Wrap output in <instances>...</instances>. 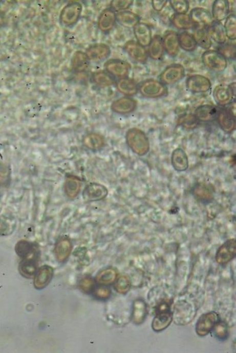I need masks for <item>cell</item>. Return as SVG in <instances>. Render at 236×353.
I'll return each mask as SVG.
<instances>
[{
    "label": "cell",
    "mask_w": 236,
    "mask_h": 353,
    "mask_svg": "<svg viewBox=\"0 0 236 353\" xmlns=\"http://www.w3.org/2000/svg\"><path fill=\"white\" fill-rule=\"evenodd\" d=\"M126 141L130 148L139 156H145L149 151L148 138L144 131L137 128H132L126 132Z\"/></svg>",
    "instance_id": "cell-1"
},
{
    "label": "cell",
    "mask_w": 236,
    "mask_h": 353,
    "mask_svg": "<svg viewBox=\"0 0 236 353\" xmlns=\"http://www.w3.org/2000/svg\"><path fill=\"white\" fill-rule=\"evenodd\" d=\"M173 319V313L168 302H161L157 308L156 316L153 321L152 328L154 331L160 332L164 331L171 324Z\"/></svg>",
    "instance_id": "cell-2"
},
{
    "label": "cell",
    "mask_w": 236,
    "mask_h": 353,
    "mask_svg": "<svg viewBox=\"0 0 236 353\" xmlns=\"http://www.w3.org/2000/svg\"><path fill=\"white\" fill-rule=\"evenodd\" d=\"M202 61L205 66L211 71L222 73L226 70L227 61L221 52L216 50H207L202 55Z\"/></svg>",
    "instance_id": "cell-3"
},
{
    "label": "cell",
    "mask_w": 236,
    "mask_h": 353,
    "mask_svg": "<svg viewBox=\"0 0 236 353\" xmlns=\"http://www.w3.org/2000/svg\"><path fill=\"white\" fill-rule=\"evenodd\" d=\"M141 95L145 98L158 99L167 94V87L161 81L150 79L143 82L139 88Z\"/></svg>",
    "instance_id": "cell-4"
},
{
    "label": "cell",
    "mask_w": 236,
    "mask_h": 353,
    "mask_svg": "<svg viewBox=\"0 0 236 353\" xmlns=\"http://www.w3.org/2000/svg\"><path fill=\"white\" fill-rule=\"evenodd\" d=\"M232 106V103H231ZM235 107L233 106L228 108H222L218 111L217 120L220 128L226 133H231L235 129Z\"/></svg>",
    "instance_id": "cell-5"
},
{
    "label": "cell",
    "mask_w": 236,
    "mask_h": 353,
    "mask_svg": "<svg viewBox=\"0 0 236 353\" xmlns=\"http://www.w3.org/2000/svg\"><path fill=\"white\" fill-rule=\"evenodd\" d=\"M235 83L230 85L220 84L213 91V98L220 106H225L233 102L235 96Z\"/></svg>",
    "instance_id": "cell-6"
},
{
    "label": "cell",
    "mask_w": 236,
    "mask_h": 353,
    "mask_svg": "<svg viewBox=\"0 0 236 353\" xmlns=\"http://www.w3.org/2000/svg\"><path fill=\"white\" fill-rule=\"evenodd\" d=\"M82 9V5L78 2L68 4L61 11L60 15L61 22L68 26L74 25L78 21Z\"/></svg>",
    "instance_id": "cell-7"
},
{
    "label": "cell",
    "mask_w": 236,
    "mask_h": 353,
    "mask_svg": "<svg viewBox=\"0 0 236 353\" xmlns=\"http://www.w3.org/2000/svg\"><path fill=\"white\" fill-rule=\"evenodd\" d=\"M218 314L211 312L203 314L199 318L196 326V331L199 336L204 337L210 333L218 323Z\"/></svg>",
    "instance_id": "cell-8"
},
{
    "label": "cell",
    "mask_w": 236,
    "mask_h": 353,
    "mask_svg": "<svg viewBox=\"0 0 236 353\" xmlns=\"http://www.w3.org/2000/svg\"><path fill=\"white\" fill-rule=\"evenodd\" d=\"M185 69L183 65L179 64L168 66L160 75V81L165 85L176 84L184 78Z\"/></svg>",
    "instance_id": "cell-9"
},
{
    "label": "cell",
    "mask_w": 236,
    "mask_h": 353,
    "mask_svg": "<svg viewBox=\"0 0 236 353\" xmlns=\"http://www.w3.org/2000/svg\"><path fill=\"white\" fill-rule=\"evenodd\" d=\"M189 91L194 93H204L210 90L211 83L207 77L200 75L188 77L185 81Z\"/></svg>",
    "instance_id": "cell-10"
},
{
    "label": "cell",
    "mask_w": 236,
    "mask_h": 353,
    "mask_svg": "<svg viewBox=\"0 0 236 353\" xmlns=\"http://www.w3.org/2000/svg\"><path fill=\"white\" fill-rule=\"evenodd\" d=\"M236 254V242L234 239L228 240L219 247L216 255V261L224 265L233 260Z\"/></svg>",
    "instance_id": "cell-11"
},
{
    "label": "cell",
    "mask_w": 236,
    "mask_h": 353,
    "mask_svg": "<svg viewBox=\"0 0 236 353\" xmlns=\"http://www.w3.org/2000/svg\"><path fill=\"white\" fill-rule=\"evenodd\" d=\"M108 190L105 186L96 183L88 184L83 190V199L86 202H92L105 199Z\"/></svg>",
    "instance_id": "cell-12"
},
{
    "label": "cell",
    "mask_w": 236,
    "mask_h": 353,
    "mask_svg": "<svg viewBox=\"0 0 236 353\" xmlns=\"http://www.w3.org/2000/svg\"><path fill=\"white\" fill-rule=\"evenodd\" d=\"M104 68L110 75L123 78L129 75L131 66L126 61L120 59H112L106 62Z\"/></svg>",
    "instance_id": "cell-13"
},
{
    "label": "cell",
    "mask_w": 236,
    "mask_h": 353,
    "mask_svg": "<svg viewBox=\"0 0 236 353\" xmlns=\"http://www.w3.org/2000/svg\"><path fill=\"white\" fill-rule=\"evenodd\" d=\"M124 50L131 59L141 64H145L148 60V54L144 46L134 41H129L124 45Z\"/></svg>",
    "instance_id": "cell-14"
},
{
    "label": "cell",
    "mask_w": 236,
    "mask_h": 353,
    "mask_svg": "<svg viewBox=\"0 0 236 353\" xmlns=\"http://www.w3.org/2000/svg\"><path fill=\"white\" fill-rule=\"evenodd\" d=\"M137 107V100L130 97H123L112 103L111 109L118 114H127L134 111Z\"/></svg>",
    "instance_id": "cell-15"
},
{
    "label": "cell",
    "mask_w": 236,
    "mask_h": 353,
    "mask_svg": "<svg viewBox=\"0 0 236 353\" xmlns=\"http://www.w3.org/2000/svg\"><path fill=\"white\" fill-rule=\"evenodd\" d=\"M111 52V49L107 44L98 43L90 46L87 50L86 54L89 60L99 62L107 59Z\"/></svg>",
    "instance_id": "cell-16"
},
{
    "label": "cell",
    "mask_w": 236,
    "mask_h": 353,
    "mask_svg": "<svg viewBox=\"0 0 236 353\" xmlns=\"http://www.w3.org/2000/svg\"><path fill=\"white\" fill-rule=\"evenodd\" d=\"M134 33L138 44L144 48L148 46L153 40L152 30L148 25L139 22L134 28Z\"/></svg>",
    "instance_id": "cell-17"
},
{
    "label": "cell",
    "mask_w": 236,
    "mask_h": 353,
    "mask_svg": "<svg viewBox=\"0 0 236 353\" xmlns=\"http://www.w3.org/2000/svg\"><path fill=\"white\" fill-rule=\"evenodd\" d=\"M189 15L196 25H203L209 27L214 21L210 11L203 8H195L191 11Z\"/></svg>",
    "instance_id": "cell-18"
},
{
    "label": "cell",
    "mask_w": 236,
    "mask_h": 353,
    "mask_svg": "<svg viewBox=\"0 0 236 353\" xmlns=\"http://www.w3.org/2000/svg\"><path fill=\"white\" fill-rule=\"evenodd\" d=\"M164 50L168 55L176 57L180 51L179 34L175 32H168L165 34L162 39Z\"/></svg>",
    "instance_id": "cell-19"
},
{
    "label": "cell",
    "mask_w": 236,
    "mask_h": 353,
    "mask_svg": "<svg viewBox=\"0 0 236 353\" xmlns=\"http://www.w3.org/2000/svg\"><path fill=\"white\" fill-rule=\"evenodd\" d=\"M117 21V14L112 9L104 10L98 19V27L102 32L107 33L114 28Z\"/></svg>",
    "instance_id": "cell-20"
},
{
    "label": "cell",
    "mask_w": 236,
    "mask_h": 353,
    "mask_svg": "<svg viewBox=\"0 0 236 353\" xmlns=\"http://www.w3.org/2000/svg\"><path fill=\"white\" fill-rule=\"evenodd\" d=\"M53 275V269L49 266H44L37 271L35 277L34 285L35 288L40 290L44 289L51 281Z\"/></svg>",
    "instance_id": "cell-21"
},
{
    "label": "cell",
    "mask_w": 236,
    "mask_h": 353,
    "mask_svg": "<svg viewBox=\"0 0 236 353\" xmlns=\"http://www.w3.org/2000/svg\"><path fill=\"white\" fill-rule=\"evenodd\" d=\"M218 110L212 105L204 104L196 108L195 116L197 120L203 122L213 121L218 115Z\"/></svg>",
    "instance_id": "cell-22"
},
{
    "label": "cell",
    "mask_w": 236,
    "mask_h": 353,
    "mask_svg": "<svg viewBox=\"0 0 236 353\" xmlns=\"http://www.w3.org/2000/svg\"><path fill=\"white\" fill-rule=\"evenodd\" d=\"M229 11V2L226 0H216L212 5V17L214 21L221 22L228 17Z\"/></svg>",
    "instance_id": "cell-23"
},
{
    "label": "cell",
    "mask_w": 236,
    "mask_h": 353,
    "mask_svg": "<svg viewBox=\"0 0 236 353\" xmlns=\"http://www.w3.org/2000/svg\"><path fill=\"white\" fill-rule=\"evenodd\" d=\"M82 187V181L75 176L70 175L65 181L64 189L66 195L71 199H75L79 195Z\"/></svg>",
    "instance_id": "cell-24"
},
{
    "label": "cell",
    "mask_w": 236,
    "mask_h": 353,
    "mask_svg": "<svg viewBox=\"0 0 236 353\" xmlns=\"http://www.w3.org/2000/svg\"><path fill=\"white\" fill-rule=\"evenodd\" d=\"M171 162L174 169L183 172L188 168V158L185 151L181 148L174 150L171 156Z\"/></svg>",
    "instance_id": "cell-25"
},
{
    "label": "cell",
    "mask_w": 236,
    "mask_h": 353,
    "mask_svg": "<svg viewBox=\"0 0 236 353\" xmlns=\"http://www.w3.org/2000/svg\"><path fill=\"white\" fill-rule=\"evenodd\" d=\"M117 87L120 93L127 97L136 95L138 91L137 83L127 77L120 79L117 81Z\"/></svg>",
    "instance_id": "cell-26"
},
{
    "label": "cell",
    "mask_w": 236,
    "mask_h": 353,
    "mask_svg": "<svg viewBox=\"0 0 236 353\" xmlns=\"http://www.w3.org/2000/svg\"><path fill=\"white\" fill-rule=\"evenodd\" d=\"M207 30L211 39L220 44L225 43L227 36L225 29L221 22L214 21L212 25L208 27Z\"/></svg>",
    "instance_id": "cell-27"
},
{
    "label": "cell",
    "mask_w": 236,
    "mask_h": 353,
    "mask_svg": "<svg viewBox=\"0 0 236 353\" xmlns=\"http://www.w3.org/2000/svg\"><path fill=\"white\" fill-rule=\"evenodd\" d=\"M117 20L120 25L126 28H134L140 21L138 15L130 11H120L117 14Z\"/></svg>",
    "instance_id": "cell-28"
},
{
    "label": "cell",
    "mask_w": 236,
    "mask_h": 353,
    "mask_svg": "<svg viewBox=\"0 0 236 353\" xmlns=\"http://www.w3.org/2000/svg\"><path fill=\"white\" fill-rule=\"evenodd\" d=\"M147 309L145 302L141 299L134 302L132 313V321L135 324H141L146 319Z\"/></svg>",
    "instance_id": "cell-29"
},
{
    "label": "cell",
    "mask_w": 236,
    "mask_h": 353,
    "mask_svg": "<svg viewBox=\"0 0 236 353\" xmlns=\"http://www.w3.org/2000/svg\"><path fill=\"white\" fill-rule=\"evenodd\" d=\"M148 46V54L149 57L154 60H161L164 52L162 38L160 36H154Z\"/></svg>",
    "instance_id": "cell-30"
},
{
    "label": "cell",
    "mask_w": 236,
    "mask_h": 353,
    "mask_svg": "<svg viewBox=\"0 0 236 353\" xmlns=\"http://www.w3.org/2000/svg\"><path fill=\"white\" fill-rule=\"evenodd\" d=\"M72 246L68 239H61L56 244L55 248L56 255L58 261L63 262L67 260L71 253Z\"/></svg>",
    "instance_id": "cell-31"
},
{
    "label": "cell",
    "mask_w": 236,
    "mask_h": 353,
    "mask_svg": "<svg viewBox=\"0 0 236 353\" xmlns=\"http://www.w3.org/2000/svg\"><path fill=\"white\" fill-rule=\"evenodd\" d=\"M173 25L179 30H187L194 28L196 25L187 14H175L172 18Z\"/></svg>",
    "instance_id": "cell-32"
},
{
    "label": "cell",
    "mask_w": 236,
    "mask_h": 353,
    "mask_svg": "<svg viewBox=\"0 0 236 353\" xmlns=\"http://www.w3.org/2000/svg\"><path fill=\"white\" fill-rule=\"evenodd\" d=\"M197 42V45L205 50H209L211 48L212 41L206 28L197 29L192 35Z\"/></svg>",
    "instance_id": "cell-33"
},
{
    "label": "cell",
    "mask_w": 236,
    "mask_h": 353,
    "mask_svg": "<svg viewBox=\"0 0 236 353\" xmlns=\"http://www.w3.org/2000/svg\"><path fill=\"white\" fill-rule=\"evenodd\" d=\"M90 61L86 53L80 51L77 52L73 57V68L77 72H82L87 70L89 66H90Z\"/></svg>",
    "instance_id": "cell-34"
},
{
    "label": "cell",
    "mask_w": 236,
    "mask_h": 353,
    "mask_svg": "<svg viewBox=\"0 0 236 353\" xmlns=\"http://www.w3.org/2000/svg\"><path fill=\"white\" fill-rule=\"evenodd\" d=\"M179 40L180 48L185 52H194L197 48L194 37L187 32H183L179 34Z\"/></svg>",
    "instance_id": "cell-35"
},
{
    "label": "cell",
    "mask_w": 236,
    "mask_h": 353,
    "mask_svg": "<svg viewBox=\"0 0 236 353\" xmlns=\"http://www.w3.org/2000/svg\"><path fill=\"white\" fill-rule=\"evenodd\" d=\"M84 145L89 149L96 150L101 149L104 145V138L102 135L91 133L83 139Z\"/></svg>",
    "instance_id": "cell-36"
},
{
    "label": "cell",
    "mask_w": 236,
    "mask_h": 353,
    "mask_svg": "<svg viewBox=\"0 0 236 353\" xmlns=\"http://www.w3.org/2000/svg\"><path fill=\"white\" fill-rule=\"evenodd\" d=\"M15 251L18 256L23 258H28L33 252L36 251L35 246L32 243L21 240L15 246Z\"/></svg>",
    "instance_id": "cell-37"
},
{
    "label": "cell",
    "mask_w": 236,
    "mask_h": 353,
    "mask_svg": "<svg viewBox=\"0 0 236 353\" xmlns=\"http://www.w3.org/2000/svg\"><path fill=\"white\" fill-rule=\"evenodd\" d=\"M94 83L100 87L111 86L115 83V80L109 73L103 71L96 72L93 75Z\"/></svg>",
    "instance_id": "cell-38"
},
{
    "label": "cell",
    "mask_w": 236,
    "mask_h": 353,
    "mask_svg": "<svg viewBox=\"0 0 236 353\" xmlns=\"http://www.w3.org/2000/svg\"><path fill=\"white\" fill-rule=\"evenodd\" d=\"M37 270L36 263L32 258H25L19 266L20 273L26 277H32L36 273Z\"/></svg>",
    "instance_id": "cell-39"
},
{
    "label": "cell",
    "mask_w": 236,
    "mask_h": 353,
    "mask_svg": "<svg viewBox=\"0 0 236 353\" xmlns=\"http://www.w3.org/2000/svg\"><path fill=\"white\" fill-rule=\"evenodd\" d=\"M117 274L114 269H109L104 270L100 272L96 280L99 284L108 285L112 284L117 280Z\"/></svg>",
    "instance_id": "cell-40"
},
{
    "label": "cell",
    "mask_w": 236,
    "mask_h": 353,
    "mask_svg": "<svg viewBox=\"0 0 236 353\" xmlns=\"http://www.w3.org/2000/svg\"><path fill=\"white\" fill-rule=\"evenodd\" d=\"M226 36L229 39L235 40L236 38V18L234 14L228 15L224 23Z\"/></svg>",
    "instance_id": "cell-41"
},
{
    "label": "cell",
    "mask_w": 236,
    "mask_h": 353,
    "mask_svg": "<svg viewBox=\"0 0 236 353\" xmlns=\"http://www.w3.org/2000/svg\"><path fill=\"white\" fill-rule=\"evenodd\" d=\"M131 287L130 278L127 275H121L116 281L115 289L119 294H125L129 292Z\"/></svg>",
    "instance_id": "cell-42"
},
{
    "label": "cell",
    "mask_w": 236,
    "mask_h": 353,
    "mask_svg": "<svg viewBox=\"0 0 236 353\" xmlns=\"http://www.w3.org/2000/svg\"><path fill=\"white\" fill-rule=\"evenodd\" d=\"M196 196L202 201H208L212 199V190L207 185H199L195 190Z\"/></svg>",
    "instance_id": "cell-43"
},
{
    "label": "cell",
    "mask_w": 236,
    "mask_h": 353,
    "mask_svg": "<svg viewBox=\"0 0 236 353\" xmlns=\"http://www.w3.org/2000/svg\"><path fill=\"white\" fill-rule=\"evenodd\" d=\"M169 3L177 14H187L188 12L189 5L187 0H171Z\"/></svg>",
    "instance_id": "cell-44"
},
{
    "label": "cell",
    "mask_w": 236,
    "mask_h": 353,
    "mask_svg": "<svg viewBox=\"0 0 236 353\" xmlns=\"http://www.w3.org/2000/svg\"><path fill=\"white\" fill-rule=\"evenodd\" d=\"M133 0H126V1H120V0H114L111 3L112 9L114 11H125L133 5Z\"/></svg>",
    "instance_id": "cell-45"
},
{
    "label": "cell",
    "mask_w": 236,
    "mask_h": 353,
    "mask_svg": "<svg viewBox=\"0 0 236 353\" xmlns=\"http://www.w3.org/2000/svg\"><path fill=\"white\" fill-rule=\"evenodd\" d=\"M95 281L91 277H84L80 281V289L84 293H90L95 289Z\"/></svg>",
    "instance_id": "cell-46"
},
{
    "label": "cell",
    "mask_w": 236,
    "mask_h": 353,
    "mask_svg": "<svg viewBox=\"0 0 236 353\" xmlns=\"http://www.w3.org/2000/svg\"><path fill=\"white\" fill-rule=\"evenodd\" d=\"M216 336L219 339L226 338L227 336V328L226 325L223 323H217L214 326Z\"/></svg>",
    "instance_id": "cell-47"
},
{
    "label": "cell",
    "mask_w": 236,
    "mask_h": 353,
    "mask_svg": "<svg viewBox=\"0 0 236 353\" xmlns=\"http://www.w3.org/2000/svg\"><path fill=\"white\" fill-rule=\"evenodd\" d=\"M94 293L99 299H106L111 296V290L105 288H99L95 289Z\"/></svg>",
    "instance_id": "cell-48"
},
{
    "label": "cell",
    "mask_w": 236,
    "mask_h": 353,
    "mask_svg": "<svg viewBox=\"0 0 236 353\" xmlns=\"http://www.w3.org/2000/svg\"><path fill=\"white\" fill-rule=\"evenodd\" d=\"M197 120L195 115H189L182 120V123L185 127L193 128L196 125Z\"/></svg>",
    "instance_id": "cell-49"
},
{
    "label": "cell",
    "mask_w": 236,
    "mask_h": 353,
    "mask_svg": "<svg viewBox=\"0 0 236 353\" xmlns=\"http://www.w3.org/2000/svg\"><path fill=\"white\" fill-rule=\"evenodd\" d=\"M167 0H161H161H153L152 6L155 10L160 12L167 6Z\"/></svg>",
    "instance_id": "cell-50"
}]
</instances>
